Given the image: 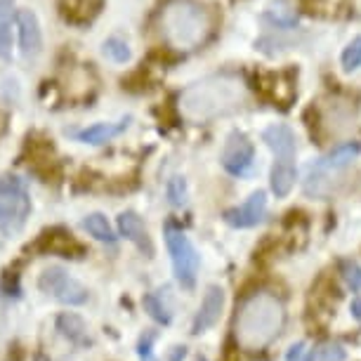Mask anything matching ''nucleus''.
Wrapping results in <instances>:
<instances>
[{
    "label": "nucleus",
    "mask_w": 361,
    "mask_h": 361,
    "mask_svg": "<svg viewBox=\"0 0 361 361\" xmlns=\"http://www.w3.org/2000/svg\"><path fill=\"white\" fill-rule=\"evenodd\" d=\"M248 90L238 76L231 73H217L196 80L180 94V114L192 123H208V121L222 118V116L236 114L246 104Z\"/></svg>",
    "instance_id": "nucleus-1"
},
{
    "label": "nucleus",
    "mask_w": 361,
    "mask_h": 361,
    "mask_svg": "<svg viewBox=\"0 0 361 361\" xmlns=\"http://www.w3.org/2000/svg\"><path fill=\"white\" fill-rule=\"evenodd\" d=\"M286 312L274 293L257 290L241 302L234 319V338L248 352L269 347L283 331Z\"/></svg>",
    "instance_id": "nucleus-2"
},
{
    "label": "nucleus",
    "mask_w": 361,
    "mask_h": 361,
    "mask_svg": "<svg viewBox=\"0 0 361 361\" xmlns=\"http://www.w3.org/2000/svg\"><path fill=\"white\" fill-rule=\"evenodd\" d=\"M161 33L175 50H194L210 36V17L194 0H173L161 12Z\"/></svg>",
    "instance_id": "nucleus-3"
},
{
    "label": "nucleus",
    "mask_w": 361,
    "mask_h": 361,
    "mask_svg": "<svg viewBox=\"0 0 361 361\" xmlns=\"http://www.w3.org/2000/svg\"><path fill=\"white\" fill-rule=\"evenodd\" d=\"M361 154L359 142H345V145L336 147L322 159H317L307 168V180H305V194L314 196V199H329V196L338 189L340 175L357 161Z\"/></svg>",
    "instance_id": "nucleus-4"
},
{
    "label": "nucleus",
    "mask_w": 361,
    "mask_h": 361,
    "mask_svg": "<svg viewBox=\"0 0 361 361\" xmlns=\"http://www.w3.org/2000/svg\"><path fill=\"white\" fill-rule=\"evenodd\" d=\"M31 215V199L24 180L17 175L0 177V231L5 236H17L26 227Z\"/></svg>",
    "instance_id": "nucleus-5"
},
{
    "label": "nucleus",
    "mask_w": 361,
    "mask_h": 361,
    "mask_svg": "<svg viewBox=\"0 0 361 361\" xmlns=\"http://www.w3.org/2000/svg\"><path fill=\"white\" fill-rule=\"evenodd\" d=\"M166 243L170 250V260H173L175 279L180 281L182 288H194L196 274H199V253H196L194 243L182 229L168 227L166 229Z\"/></svg>",
    "instance_id": "nucleus-6"
},
{
    "label": "nucleus",
    "mask_w": 361,
    "mask_h": 361,
    "mask_svg": "<svg viewBox=\"0 0 361 361\" xmlns=\"http://www.w3.org/2000/svg\"><path fill=\"white\" fill-rule=\"evenodd\" d=\"M38 288L52 295L57 302L69 305V307H78V305L87 302V288L69 276L64 267H47L38 279Z\"/></svg>",
    "instance_id": "nucleus-7"
},
{
    "label": "nucleus",
    "mask_w": 361,
    "mask_h": 361,
    "mask_svg": "<svg viewBox=\"0 0 361 361\" xmlns=\"http://www.w3.org/2000/svg\"><path fill=\"white\" fill-rule=\"evenodd\" d=\"M31 248L40 255H59V257H69V260H80V257L87 253V248L83 243H80L76 236H71V231L64 227L45 229L43 234L33 241V246H29V250Z\"/></svg>",
    "instance_id": "nucleus-8"
},
{
    "label": "nucleus",
    "mask_w": 361,
    "mask_h": 361,
    "mask_svg": "<svg viewBox=\"0 0 361 361\" xmlns=\"http://www.w3.org/2000/svg\"><path fill=\"white\" fill-rule=\"evenodd\" d=\"M255 159V149L243 133H231L227 137V145L222 149V166L229 175L243 177L250 173Z\"/></svg>",
    "instance_id": "nucleus-9"
},
{
    "label": "nucleus",
    "mask_w": 361,
    "mask_h": 361,
    "mask_svg": "<svg viewBox=\"0 0 361 361\" xmlns=\"http://www.w3.org/2000/svg\"><path fill=\"white\" fill-rule=\"evenodd\" d=\"M264 215H267V196H264V192H255L248 196V201L243 206L229 208L224 213V222L236 229H248L260 224L264 220Z\"/></svg>",
    "instance_id": "nucleus-10"
},
{
    "label": "nucleus",
    "mask_w": 361,
    "mask_h": 361,
    "mask_svg": "<svg viewBox=\"0 0 361 361\" xmlns=\"http://www.w3.org/2000/svg\"><path fill=\"white\" fill-rule=\"evenodd\" d=\"M17 26H19V45H22L24 59H36L43 50V33L36 12L19 10L17 12Z\"/></svg>",
    "instance_id": "nucleus-11"
},
{
    "label": "nucleus",
    "mask_w": 361,
    "mask_h": 361,
    "mask_svg": "<svg viewBox=\"0 0 361 361\" xmlns=\"http://www.w3.org/2000/svg\"><path fill=\"white\" fill-rule=\"evenodd\" d=\"M354 111L352 102L347 99H329L322 106V126L329 135H343L347 128L354 126Z\"/></svg>",
    "instance_id": "nucleus-12"
},
{
    "label": "nucleus",
    "mask_w": 361,
    "mask_h": 361,
    "mask_svg": "<svg viewBox=\"0 0 361 361\" xmlns=\"http://www.w3.org/2000/svg\"><path fill=\"white\" fill-rule=\"evenodd\" d=\"M222 307H224V290L220 286H210L206 290V295H203L199 314L194 319V326H192L194 336H201V333H206L210 326H215L217 319L222 314Z\"/></svg>",
    "instance_id": "nucleus-13"
},
{
    "label": "nucleus",
    "mask_w": 361,
    "mask_h": 361,
    "mask_svg": "<svg viewBox=\"0 0 361 361\" xmlns=\"http://www.w3.org/2000/svg\"><path fill=\"white\" fill-rule=\"evenodd\" d=\"M118 229H121V234H123L128 241H133L135 246H137L147 257H154L152 236H149L145 222H142V217L137 213H133V210H126V213H121L118 215Z\"/></svg>",
    "instance_id": "nucleus-14"
},
{
    "label": "nucleus",
    "mask_w": 361,
    "mask_h": 361,
    "mask_svg": "<svg viewBox=\"0 0 361 361\" xmlns=\"http://www.w3.org/2000/svg\"><path fill=\"white\" fill-rule=\"evenodd\" d=\"M262 140L267 142V147L274 152L276 161H286V163H295V135L288 126H269L267 130L262 133Z\"/></svg>",
    "instance_id": "nucleus-15"
},
{
    "label": "nucleus",
    "mask_w": 361,
    "mask_h": 361,
    "mask_svg": "<svg viewBox=\"0 0 361 361\" xmlns=\"http://www.w3.org/2000/svg\"><path fill=\"white\" fill-rule=\"evenodd\" d=\"M128 126H130V118H121L118 123H97L83 128V130H71V137L83 142V145H104V142L118 137Z\"/></svg>",
    "instance_id": "nucleus-16"
},
{
    "label": "nucleus",
    "mask_w": 361,
    "mask_h": 361,
    "mask_svg": "<svg viewBox=\"0 0 361 361\" xmlns=\"http://www.w3.org/2000/svg\"><path fill=\"white\" fill-rule=\"evenodd\" d=\"M102 10V0H59V12L69 24H90Z\"/></svg>",
    "instance_id": "nucleus-17"
},
{
    "label": "nucleus",
    "mask_w": 361,
    "mask_h": 361,
    "mask_svg": "<svg viewBox=\"0 0 361 361\" xmlns=\"http://www.w3.org/2000/svg\"><path fill=\"white\" fill-rule=\"evenodd\" d=\"M57 331L73 345H90V336H87V326L78 314L64 312L57 317Z\"/></svg>",
    "instance_id": "nucleus-18"
},
{
    "label": "nucleus",
    "mask_w": 361,
    "mask_h": 361,
    "mask_svg": "<svg viewBox=\"0 0 361 361\" xmlns=\"http://www.w3.org/2000/svg\"><path fill=\"white\" fill-rule=\"evenodd\" d=\"M293 185H295V163L276 161L274 168H271V192L279 199H283V196L290 194Z\"/></svg>",
    "instance_id": "nucleus-19"
},
{
    "label": "nucleus",
    "mask_w": 361,
    "mask_h": 361,
    "mask_svg": "<svg viewBox=\"0 0 361 361\" xmlns=\"http://www.w3.org/2000/svg\"><path fill=\"white\" fill-rule=\"evenodd\" d=\"M12 10L15 0H0V59L12 54Z\"/></svg>",
    "instance_id": "nucleus-20"
},
{
    "label": "nucleus",
    "mask_w": 361,
    "mask_h": 361,
    "mask_svg": "<svg viewBox=\"0 0 361 361\" xmlns=\"http://www.w3.org/2000/svg\"><path fill=\"white\" fill-rule=\"evenodd\" d=\"M83 229L90 236L97 238V241H102V243H109V246H114V243H116V234H114L111 224H109V220L102 213L87 215L83 220Z\"/></svg>",
    "instance_id": "nucleus-21"
},
{
    "label": "nucleus",
    "mask_w": 361,
    "mask_h": 361,
    "mask_svg": "<svg viewBox=\"0 0 361 361\" xmlns=\"http://www.w3.org/2000/svg\"><path fill=\"white\" fill-rule=\"evenodd\" d=\"M145 310L152 314V319H156V322L163 326H168L173 322V314H170V310L163 305V298L159 293H149V295H145Z\"/></svg>",
    "instance_id": "nucleus-22"
},
{
    "label": "nucleus",
    "mask_w": 361,
    "mask_h": 361,
    "mask_svg": "<svg viewBox=\"0 0 361 361\" xmlns=\"http://www.w3.org/2000/svg\"><path fill=\"white\" fill-rule=\"evenodd\" d=\"M102 52H104V57H109L116 64H126L128 59H130V47H128L126 40H121V38H109L106 43L102 45Z\"/></svg>",
    "instance_id": "nucleus-23"
},
{
    "label": "nucleus",
    "mask_w": 361,
    "mask_h": 361,
    "mask_svg": "<svg viewBox=\"0 0 361 361\" xmlns=\"http://www.w3.org/2000/svg\"><path fill=\"white\" fill-rule=\"evenodd\" d=\"M166 192H168V201L173 203L175 208L187 206V182L182 180L180 175L170 177V180H168V187H166Z\"/></svg>",
    "instance_id": "nucleus-24"
},
{
    "label": "nucleus",
    "mask_w": 361,
    "mask_h": 361,
    "mask_svg": "<svg viewBox=\"0 0 361 361\" xmlns=\"http://www.w3.org/2000/svg\"><path fill=\"white\" fill-rule=\"evenodd\" d=\"M343 69L345 71H354V69H359L361 66V36H357L352 40L350 45L343 50Z\"/></svg>",
    "instance_id": "nucleus-25"
},
{
    "label": "nucleus",
    "mask_w": 361,
    "mask_h": 361,
    "mask_svg": "<svg viewBox=\"0 0 361 361\" xmlns=\"http://www.w3.org/2000/svg\"><path fill=\"white\" fill-rule=\"evenodd\" d=\"M269 17L274 19L279 26H293V24H295V15H293V10L283 3V0H279V3L271 5Z\"/></svg>",
    "instance_id": "nucleus-26"
},
{
    "label": "nucleus",
    "mask_w": 361,
    "mask_h": 361,
    "mask_svg": "<svg viewBox=\"0 0 361 361\" xmlns=\"http://www.w3.org/2000/svg\"><path fill=\"white\" fill-rule=\"evenodd\" d=\"M343 279L352 290H361V267L357 262H343Z\"/></svg>",
    "instance_id": "nucleus-27"
},
{
    "label": "nucleus",
    "mask_w": 361,
    "mask_h": 361,
    "mask_svg": "<svg viewBox=\"0 0 361 361\" xmlns=\"http://www.w3.org/2000/svg\"><path fill=\"white\" fill-rule=\"evenodd\" d=\"M286 361H314V352L307 343H295L286 354Z\"/></svg>",
    "instance_id": "nucleus-28"
},
{
    "label": "nucleus",
    "mask_w": 361,
    "mask_h": 361,
    "mask_svg": "<svg viewBox=\"0 0 361 361\" xmlns=\"http://www.w3.org/2000/svg\"><path fill=\"white\" fill-rule=\"evenodd\" d=\"M319 359L322 361H345V350L340 345H326L319 352Z\"/></svg>",
    "instance_id": "nucleus-29"
},
{
    "label": "nucleus",
    "mask_w": 361,
    "mask_h": 361,
    "mask_svg": "<svg viewBox=\"0 0 361 361\" xmlns=\"http://www.w3.org/2000/svg\"><path fill=\"white\" fill-rule=\"evenodd\" d=\"M0 290L5 293V295H10V298H19V276H10V274H5L3 279V283H0Z\"/></svg>",
    "instance_id": "nucleus-30"
},
{
    "label": "nucleus",
    "mask_w": 361,
    "mask_h": 361,
    "mask_svg": "<svg viewBox=\"0 0 361 361\" xmlns=\"http://www.w3.org/2000/svg\"><path fill=\"white\" fill-rule=\"evenodd\" d=\"M152 343H154V333H145V336H142V340H140V347H137L142 359L152 357Z\"/></svg>",
    "instance_id": "nucleus-31"
},
{
    "label": "nucleus",
    "mask_w": 361,
    "mask_h": 361,
    "mask_svg": "<svg viewBox=\"0 0 361 361\" xmlns=\"http://www.w3.org/2000/svg\"><path fill=\"white\" fill-rule=\"evenodd\" d=\"M185 357H187V350H185V347H175V350H173V354H170V359H168V361H182Z\"/></svg>",
    "instance_id": "nucleus-32"
},
{
    "label": "nucleus",
    "mask_w": 361,
    "mask_h": 361,
    "mask_svg": "<svg viewBox=\"0 0 361 361\" xmlns=\"http://www.w3.org/2000/svg\"><path fill=\"white\" fill-rule=\"evenodd\" d=\"M352 314L357 317V319H361V298L352 300Z\"/></svg>",
    "instance_id": "nucleus-33"
},
{
    "label": "nucleus",
    "mask_w": 361,
    "mask_h": 361,
    "mask_svg": "<svg viewBox=\"0 0 361 361\" xmlns=\"http://www.w3.org/2000/svg\"><path fill=\"white\" fill-rule=\"evenodd\" d=\"M36 361H50V359H47L45 354H38V357H36Z\"/></svg>",
    "instance_id": "nucleus-34"
},
{
    "label": "nucleus",
    "mask_w": 361,
    "mask_h": 361,
    "mask_svg": "<svg viewBox=\"0 0 361 361\" xmlns=\"http://www.w3.org/2000/svg\"><path fill=\"white\" fill-rule=\"evenodd\" d=\"M199 361H206V359H203V357H201V359H199Z\"/></svg>",
    "instance_id": "nucleus-35"
}]
</instances>
